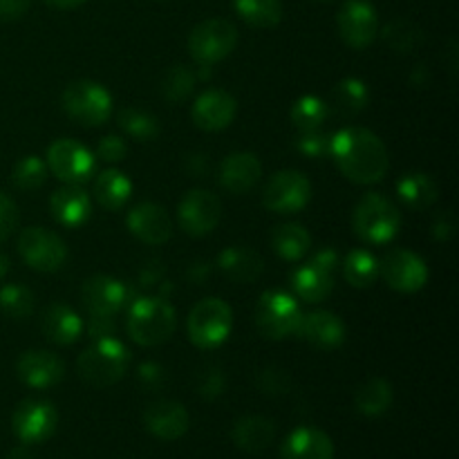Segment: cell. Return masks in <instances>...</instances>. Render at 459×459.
<instances>
[{"label":"cell","instance_id":"obj_31","mask_svg":"<svg viewBox=\"0 0 459 459\" xmlns=\"http://www.w3.org/2000/svg\"><path fill=\"white\" fill-rule=\"evenodd\" d=\"M354 406L366 417H381L390 406H393V385L390 381L368 379L354 393Z\"/></svg>","mask_w":459,"mask_h":459},{"label":"cell","instance_id":"obj_14","mask_svg":"<svg viewBox=\"0 0 459 459\" xmlns=\"http://www.w3.org/2000/svg\"><path fill=\"white\" fill-rule=\"evenodd\" d=\"M56 408L40 399H25L16 406L12 417V429L22 444H40L56 430Z\"/></svg>","mask_w":459,"mask_h":459},{"label":"cell","instance_id":"obj_7","mask_svg":"<svg viewBox=\"0 0 459 459\" xmlns=\"http://www.w3.org/2000/svg\"><path fill=\"white\" fill-rule=\"evenodd\" d=\"M233 312L224 300L204 299L188 314V339L202 350H213L222 345L231 334Z\"/></svg>","mask_w":459,"mask_h":459},{"label":"cell","instance_id":"obj_49","mask_svg":"<svg viewBox=\"0 0 459 459\" xmlns=\"http://www.w3.org/2000/svg\"><path fill=\"white\" fill-rule=\"evenodd\" d=\"M139 381L148 388H160L164 381V370L157 363H142L139 366Z\"/></svg>","mask_w":459,"mask_h":459},{"label":"cell","instance_id":"obj_23","mask_svg":"<svg viewBox=\"0 0 459 459\" xmlns=\"http://www.w3.org/2000/svg\"><path fill=\"white\" fill-rule=\"evenodd\" d=\"M49 209H52L54 220L67 229L83 227L90 220V213H92L88 193L79 184H65L63 188L54 191L52 200H49Z\"/></svg>","mask_w":459,"mask_h":459},{"label":"cell","instance_id":"obj_50","mask_svg":"<svg viewBox=\"0 0 459 459\" xmlns=\"http://www.w3.org/2000/svg\"><path fill=\"white\" fill-rule=\"evenodd\" d=\"M115 332V325H112V316H92L88 323V334L92 336L94 341L108 339Z\"/></svg>","mask_w":459,"mask_h":459},{"label":"cell","instance_id":"obj_34","mask_svg":"<svg viewBox=\"0 0 459 459\" xmlns=\"http://www.w3.org/2000/svg\"><path fill=\"white\" fill-rule=\"evenodd\" d=\"M343 276L357 290L372 287L377 278H379V260L366 249L350 251L343 263Z\"/></svg>","mask_w":459,"mask_h":459},{"label":"cell","instance_id":"obj_4","mask_svg":"<svg viewBox=\"0 0 459 459\" xmlns=\"http://www.w3.org/2000/svg\"><path fill=\"white\" fill-rule=\"evenodd\" d=\"M354 233L368 245H385L402 227V213L397 204L381 193H368L359 200L352 213Z\"/></svg>","mask_w":459,"mask_h":459},{"label":"cell","instance_id":"obj_32","mask_svg":"<svg viewBox=\"0 0 459 459\" xmlns=\"http://www.w3.org/2000/svg\"><path fill=\"white\" fill-rule=\"evenodd\" d=\"M272 247L273 251H276V255H281L282 260L296 263V260H300L309 251V247H312V236H309L307 229L300 227V224L287 222L273 229Z\"/></svg>","mask_w":459,"mask_h":459},{"label":"cell","instance_id":"obj_33","mask_svg":"<svg viewBox=\"0 0 459 459\" xmlns=\"http://www.w3.org/2000/svg\"><path fill=\"white\" fill-rule=\"evenodd\" d=\"M370 101V92H368L366 83L361 79H341L332 90V108L339 112L341 117H354L363 110Z\"/></svg>","mask_w":459,"mask_h":459},{"label":"cell","instance_id":"obj_42","mask_svg":"<svg viewBox=\"0 0 459 459\" xmlns=\"http://www.w3.org/2000/svg\"><path fill=\"white\" fill-rule=\"evenodd\" d=\"M330 143L332 134L325 133L323 128L303 130L296 137V151L307 157V160H323V157L330 155Z\"/></svg>","mask_w":459,"mask_h":459},{"label":"cell","instance_id":"obj_17","mask_svg":"<svg viewBox=\"0 0 459 459\" xmlns=\"http://www.w3.org/2000/svg\"><path fill=\"white\" fill-rule=\"evenodd\" d=\"M220 218H222V204H220V200L213 193L197 188V191L186 193L184 200L179 202V227H182L188 236H206V233H211L218 227Z\"/></svg>","mask_w":459,"mask_h":459},{"label":"cell","instance_id":"obj_21","mask_svg":"<svg viewBox=\"0 0 459 459\" xmlns=\"http://www.w3.org/2000/svg\"><path fill=\"white\" fill-rule=\"evenodd\" d=\"M143 424H146L148 433L155 435L157 439L164 442H173L179 439L191 426V417H188L186 408L179 402H170V399H161V402L151 403L143 412Z\"/></svg>","mask_w":459,"mask_h":459},{"label":"cell","instance_id":"obj_35","mask_svg":"<svg viewBox=\"0 0 459 459\" xmlns=\"http://www.w3.org/2000/svg\"><path fill=\"white\" fill-rule=\"evenodd\" d=\"M236 12L251 27H276L282 21L281 0H236Z\"/></svg>","mask_w":459,"mask_h":459},{"label":"cell","instance_id":"obj_13","mask_svg":"<svg viewBox=\"0 0 459 459\" xmlns=\"http://www.w3.org/2000/svg\"><path fill=\"white\" fill-rule=\"evenodd\" d=\"M379 276H384V281L394 291L415 294L429 282V267H426L424 258L412 251L393 249L379 263Z\"/></svg>","mask_w":459,"mask_h":459},{"label":"cell","instance_id":"obj_19","mask_svg":"<svg viewBox=\"0 0 459 459\" xmlns=\"http://www.w3.org/2000/svg\"><path fill=\"white\" fill-rule=\"evenodd\" d=\"M238 103L224 90H206L200 97L195 99L191 110L193 124L200 130L206 133H218L231 126V121L236 119Z\"/></svg>","mask_w":459,"mask_h":459},{"label":"cell","instance_id":"obj_10","mask_svg":"<svg viewBox=\"0 0 459 459\" xmlns=\"http://www.w3.org/2000/svg\"><path fill=\"white\" fill-rule=\"evenodd\" d=\"M312 200V182L300 170H278L263 188V206L272 213H299Z\"/></svg>","mask_w":459,"mask_h":459},{"label":"cell","instance_id":"obj_16","mask_svg":"<svg viewBox=\"0 0 459 459\" xmlns=\"http://www.w3.org/2000/svg\"><path fill=\"white\" fill-rule=\"evenodd\" d=\"M81 300H83L90 316H115L117 312H121L128 305L130 287L119 278L99 273V276L88 278L83 282Z\"/></svg>","mask_w":459,"mask_h":459},{"label":"cell","instance_id":"obj_5","mask_svg":"<svg viewBox=\"0 0 459 459\" xmlns=\"http://www.w3.org/2000/svg\"><path fill=\"white\" fill-rule=\"evenodd\" d=\"M303 312L294 296L281 290H269L260 296L255 305V325L260 334L269 341H281L299 334Z\"/></svg>","mask_w":459,"mask_h":459},{"label":"cell","instance_id":"obj_27","mask_svg":"<svg viewBox=\"0 0 459 459\" xmlns=\"http://www.w3.org/2000/svg\"><path fill=\"white\" fill-rule=\"evenodd\" d=\"M43 334L56 345H72L83 332V321L72 307L61 303L49 305L43 312Z\"/></svg>","mask_w":459,"mask_h":459},{"label":"cell","instance_id":"obj_41","mask_svg":"<svg viewBox=\"0 0 459 459\" xmlns=\"http://www.w3.org/2000/svg\"><path fill=\"white\" fill-rule=\"evenodd\" d=\"M197 83L195 72L188 65H175L170 67L169 74H166L161 90H164V97L173 103H182L191 97L193 88Z\"/></svg>","mask_w":459,"mask_h":459},{"label":"cell","instance_id":"obj_40","mask_svg":"<svg viewBox=\"0 0 459 459\" xmlns=\"http://www.w3.org/2000/svg\"><path fill=\"white\" fill-rule=\"evenodd\" d=\"M48 161L36 155H27L13 166L12 182L21 191H39L48 179Z\"/></svg>","mask_w":459,"mask_h":459},{"label":"cell","instance_id":"obj_30","mask_svg":"<svg viewBox=\"0 0 459 459\" xmlns=\"http://www.w3.org/2000/svg\"><path fill=\"white\" fill-rule=\"evenodd\" d=\"M397 195L408 209L412 211H426L437 202L439 191L437 184L430 175L426 173H406L397 182Z\"/></svg>","mask_w":459,"mask_h":459},{"label":"cell","instance_id":"obj_47","mask_svg":"<svg viewBox=\"0 0 459 459\" xmlns=\"http://www.w3.org/2000/svg\"><path fill=\"white\" fill-rule=\"evenodd\" d=\"M197 390H200L202 397L215 399V397H218V394H222L224 377L220 375V370H209L204 375V379H202V384L197 385Z\"/></svg>","mask_w":459,"mask_h":459},{"label":"cell","instance_id":"obj_36","mask_svg":"<svg viewBox=\"0 0 459 459\" xmlns=\"http://www.w3.org/2000/svg\"><path fill=\"white\" fill-rule=\"evenodd\" d=\"M119 126L126 134H130L137 142H152L160 134V121L155 115L142 110V108H124L119 110Z\"/></svg>","mask_w":459,"mask_h":459},{"label":"cell","instance_id":"obj_2","mask_svg":"<svg viewBox=\"0 0 459 459\" xmlns=\"http://www.w3.org/2000/svg\"><path fill=\"white\" fill-rule=\"evenodd\" d=\"M178 325L175 307L161 296H142L134 299L128 309V334L134 343L143 348L161 345L173 336Z\"/></svg>","mask_w":459,"mask_h":459},{"label":"cell","instance_id":"obj_53","mask_svg":"<svg viewBox=\"0 0 459 459\" xmlns=\"http://www.w3.org/2000/svg\"><path fill=\"white\" fill-rule=\"evenodd\" d=\"M9 273V258L4 254H0V281Z\"/></svg>","mask_w":459,"mask_h":459},{"label":"cell","instance_id":"obj_46","mask_svg":"<svg viewBox=\"0 0 459 459\" xmlns=\"http://www.w3.org/2000/svg\"><path fill=\"white\" fill-rule=\"evenodd\" d=\"M31 0H0V21L12 22L27 13Z\"/></svg>","mask_w":459,"mask_h":459},{"label":"cell","instance_id":"obj_12","mask_svg":"<svg viewBox=\"0 0 459 459\" xmlns=\"http://www.w3.org/2000/svg\"><path fill=\"white\" fill-rule=\"evenodd\" d=\"M48 169L65 184H83L94 173V155L74 139H56L48 148Z\"/></svg>","mask_w":459,"mask_h":459},{"label":"cell","instance_id":"obj_1","mask_svg":"<svg viewBox=\"0 0 459 459\" xmlns=\"http://www.w3.org/2000/svg\"><path fill=\"white\" fill-rule=\"evenodd\" d=\"M330 157L354 184H377L390 169L384 142L368 128H343L332 134Z\"/></svg>","mask_w":459,"mask_h":459},{"label":"cell","instance_id":"obj_18","mask_svg":"<svg viewBox=\"0 0 459 459\" xmlns=\"http://www.w3.org/2000/svg\"><path fill=\"white\" fill-rule=\"evenodd\" d=\"M126 224H128L130 233L143 245H166L173 236V222H170L169 211L155 202H142V204L133 206Z\"/></svg>","mask_w":459,"mask_h":459},{"label":"cell","instance_id":"obj_38","mask_svg":"<svg viewBox=\"0 0 459 459\" xmlns=\"http://www.w3.org/2000/svg\"><path fill=\"white\" fill-rule=\"evenodd\" d=\"M327 117H330V106L314 94L296 99L294 106H291V121L300 130L321 128Z\"/></svg>","mask_w":459,"mask_h":459},{"label":"cell","instance_id":"obj_45","mask_svg":"<svg viewBox=\"0 0 459 459\" xmlns=\"http://www.w3.org/2000/svg\"><path fill=\"white\" fill-rule=\"evenodd\" d=\"M287 385H290V379H287L285 372L276 370V368H273V370H264L263 375H260V388H263L264 393H285Z\"/></svg>","mask_w":459,"mask_h":459},{"label":"cell","instance_id":"obj_22","mask_svg":"<svg viewBox=\"0 0 459 459\" xmlns=\"http://www.w3.org/2000/svg\"><path fill=\"white\" fill-rule=\"evenodd\" d=\"M263 178V164L254 152H231L220 166V184L233 195H245Z\"/></svg>","mask_w":459,"mask_h":459},{"label":"cell","instance_id":"obj_43","mask_svg":"<svg viewBox=\"0 0 459 459\" xmlns=\"http://www.w3.org/2000/svg\"><path fill=\"white\" fill-rule=\"evenodd\" d=\"M128 155V146L121 137L117 134H106V137L99 142L97 146V157L99 160L108 161V164H117V161H124Z\"/></svg>","mask_w":459,"mask_h":459},{"label":"cell","instance_id":"obj_11","mask_svg":"<svg viewBox=\"0 0 459 459\" xmlns=\"http://www.w3.org/2000/svg\"><path fill=\"white\" fill-rule=\"evenodd\" d=\"M18 254L36 272L52 273L65 264L67 247L56 233L43 227H30L18 236Z\"/></svg>","mask_w":459,"mask_h":459},{"label":"cell","instance_id":"obj_25","mask_svg":"<svg viewBox=\"0 0 459 459\" xmlns=\"http://www.w3.org/2000/svg\"><path fill=\"white\" fill-rule=\"evenodd\" d=\"M299 334L318 350H336L345 341V325L334 312L318 309L303 316Z\"/></svg>","mask_w":459,"mask_h":459},{"label":"cell","instance_id":"obj_20","mask_svg":"<svg viewBox=\"0 0 459 459\" xmlns=\"http://www.w3.org/2000/svg\"><path fill=\"white\" fill-rule=\"evenodd\" d=\"M18 379L34 390L56 385L65 377V363L48 350H30L16 363Z\"/></svg>","mask_w":459,"mask_h":459},{"label":"cell","instance_id":"obj_26","mask_svg":"<svg viewBox=\"0 0 459 459\" xmlns=\"http://www.w3.org/2000/svg\"><path fill=\"white\" fill-rule=\"evenodd\" d=\"M218 267L229 281L251 285L263 276L264 260L258 251L249 249V247H229L220 254Z\"/></svg>","mask_w":459,"mask_h":459},{"label":"cell","instance_id":"obj_6","mask_svg":"<svg viewBox=\"0 0 459 459\" xmlns=\"http://www.w3.org/2000/svg\"><path fill=\"white\" fill-rule=\"evenodd\" d=\"M63 110L70 115L72 121L88 128L106 124L112 115V97L97 81L81 79L65 88L61 97Z\"/></svg>","mask_w":459,"mask_h":459},{"label":"cell","instance_id":"obj_39","mask_svg":"<svg viewBox=\"0 0 459 459\" xmlns=\"http://www.w3.org/2000/svg\"><path fill=\"white\" fill-rule=\"evenodd\" d=\"M0 312L13 321H22L34 312V291L22 285L0 287Z\"/></svg>","mask_w":459,"mask_h":459},{"label":"cell","instance_id":"obj_8","mask_svg":"<svg viewBox=\"0 0 459 459\" xmlns=\"http://www.w3.org/2000/svg\"><path fill=\"white\" fill-rule=\"evenodd\" d=\"M238 45V30L227 18H209L193 27L188 52L200 65H213L227 58Z\"/></svg>","mask_w":459,"mask_h":459},{"label":"cell","instance_id":"obj_9","mask_svg":"<svg viewBox=\"0 0 459 459\" xmlns=\"http://www.w3.org/2000/svg\"><path fill=\"white\" fill-rule=\"evenodd\" d=\"M339 267V254L334 249H321L307 264L291 273L294 294L305 303H323L334 291V272Z\"/></svg>","mask_w":459,"mask_h":459},{"label":"cell","instance_id":"obj_28","mask_svg":"<svg viewBox=\"0 0 459 459\" xmlns=\"http://www.w3.org/2000/svg\"><path fill=\"white\" fill-rule=\"evenodd\" d=\"M233 444L245 453H260L273 442L276 437V426L272 420L260 415L242 417L236 421L231 430Z\"/></svg>","mask_w":459,"mask_h":459},{"label":"cell","instance_id":"obj_24","mask_svg":"<svg viewBox=\"0 0 459 459\" xmlns=\"http://www.w3.org/2000/svg\"><path fill=\"white\" fill-rule=\"evenodd\" d=\"M334 444L321 429L300 426L291 430L281 446V459H332Z\"/></svg>","mask_w":459,"mask_h":459},{"label":"cell","instance_id":"obj_44","mask_svg":"<svg viewBox=\"0 0 459 459\" xmlns=\"http://www.w3.org/2000/svg\"><path fill=\"white\" fill-rule=\"evenodd\" d=\"M16 227H18L16 202L0 191V242L7 240V238L16 231Z\"/></svg>","mask_w":459,"mask_h":459},{"label":"cell","instance_id":"obj_29","mask_svg":"<svg viewBox=\"0 0 459 459\" xmlns=\"http://www.w3.org/2000/svg\"><path fill=\"white\" fill-rule=\"evenodd\" d=\"M130 195H133V182L121 170L108 169L94 179V200L106 211L124 209Z\"/></svg>","mask_w":459,"mask_h":459},{"label":"cell","instance_id":"obj_37","mask_svg":"<svg viewBox=\"0 0 459 459\" xmlns=\"http://www.w3.org/2000/svg\"><path fill=\"white\" fill-rule=\"evenodd\" d=\"M381 39L385 40L388 48H393L394 52H415L421 43H424V31L421 27H417L411 21H399L388 22V25L381 30Z\"/></svg>","mask_w":459,"mask_h":459},{"label":"cell","instance_id":"obj_48","mask_svg":"<svg viewBox=\"0 0 459 459\" xmlns=\"http://www.w3.org/2000/svg\"><path fill=\"white\" fill-rule=\"evenodd\" d=\"M433 236L435 240L448 242L455 236V215L453 213H442L433 224Z\"/></svg>","mask_w":459,"mask_h":459},{"label":"cell","instance_id":"obj_51","mask_svg":"<svg viewBox=\"0 0 459 459\" xmlns=\"http://www.w3.org/2000/svg\"><path fill=\"white\" fill-rule=\"evenodd\" d=\"M49 7L54 9H76L85 3V0H45Z\"/></svg>","mask_w":459,"mask_h":459},{"label":"cell","instance_id":"obj_3","mask_svg":"<svg viewBox=\"0 0 459 459\" xmlns=\"http://www.w3.org/2000/svg\"><path fill=\"white\" fill-rule=\"evenodd\" d=\"M130 366V352L121 341L99 339L76 361L79 377L92 388H108L124 379Z\"/></svg>","mask_w":459,"mask_h":459},{"label":"cell","instance_id":"obj_15","mask_svg":"<svg viewBox=\"0 0 459 459\" xmlns=\"http://www.w3.org/2000/svg\"><path fill=\"white\" fill-rule=\"evenodd\" d=\"M336 25L345 45L354 49L368 48L379 34L377 9L368 0H345L336 16Z\"/></svg>","mask_w":459,"mask_h":459},{"label":"cell","instance_id":"obj_54","mask_svg":"<svg viewBox=\"0 0 459 459\" xmlns=\"http://www.w3.org/2000/svg\"><path fill=\"white\" fill-rule=\"evenodd\" d=\"M318 3H330V0H318Z\"/></svg>","mask_w":459,"mask_h":459},{"label":"cell","instance_id":"obj_52","mask_svg":"<svg viewBox=\"0 0 459 459\" xmlns=\"http://www.w3.org/2000/svg\"><path fill=\"white\" fill-rule=\"evenodd\" d=\"M7 459H31V455L27 448H13V451L7 455Z\"/></svg>","mask_w":459,"mask_h":459}]
</instances>
